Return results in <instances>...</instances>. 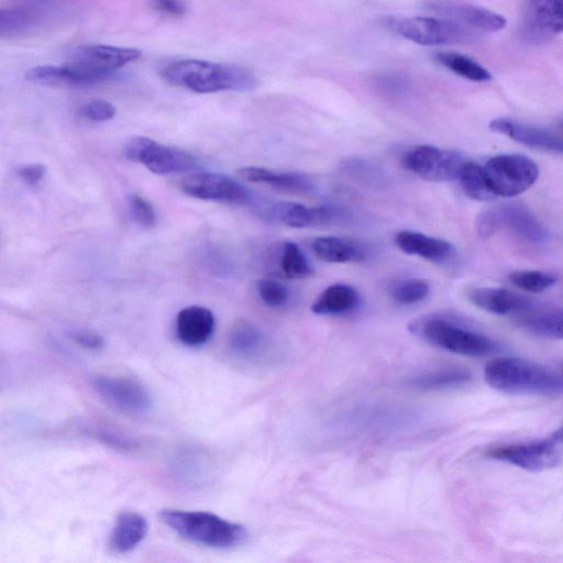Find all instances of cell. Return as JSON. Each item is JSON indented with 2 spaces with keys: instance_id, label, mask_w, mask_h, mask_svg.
<instances>
[{
  "instance_id": "1",
  "label": "cell",
  "mask_w": 563,
  "mask_h": 563,
  "mask_svg": "<svg viewBox=\"0 0 563 563\" xmlns=\"http://www.w3.org/2000/svg\"><path fill=\"white\" fill-rule=\"evenodd\" d=\"M484 378L494 389L512 395L563 394V362L545 365L520 357H497L484 368Z\"/></svg>"
},
{
  "instance_id": "2",
  "label": "cell",
  "mask_w": 563,
  "mask_h": 563,
  "mask_svg": "<svg viewBox=\"0 0 563 563\" xmlns=\"http://www.w3.org/2000/svg\"><path fill=\"white\" fill-rule=\"evenodd\" d=\"M161 75L170 85L197 93L247 91L257 84L254 74L244 67L195 58L173 62Z\"/></svg>"
},
{
  "instance_id": "3",
  "label": "cell",
  "mask_w": 563,
  "mask_h": 563,
  "mask_svg": "<svg viewBox=\"0 0 563 563\" xmlns=\"http://www.w3.org/2000/svg\"><path fill=\"white\" fill-rule=\"evenodd\" d=\"M161 520L180 538L213 549H231L247 539L245 527L208 511L164 509Z\"/></svg>"
},
{
  "instance_id": "4",
  "label": "cell",
  "mask_w": 563,
  "mask_h": 563,
  "mask_svg": "<svg viewBox=\"0 0 563 563\" xmlns=\"http://www.w3.org/2000/svg\"><path fill=\"white\" fill-rule=\"evenodd\" d=\"M409 330L434 346L463 356L482 357L499 350L490 338L442 317L419 318Z\"/></svg>"
},
{
  "instance_id": "5",
  "label": "cell",
  "mask_w": 563,
  "mask_h": 563,
  "mask_svg": "<svg viewBox=\"0 0 563 563\" xmlns=\"http://www.w3.org/2000/svg\"><path fill=\"white\" fill-rule=\"evenodd\" d=\"M486 456L530 472H541L563 463V426L543 439L489 449Z\"/></svg>"
},
{
  "instance_id": "6",
  "label": "cell",
  "mask_w": 563,
  "mask_h": 563,
  "mask_svg": "<svg viewBox=\"0 0 563 563\" xmlns=\"http://www.w3.org/2000/svg\"><path fill=\"white\" fill-rule=\"evenodd\" d=\"M388 31L420 45H443L470 41L475 33L446 18L390 16L383 20Z\"/></svg>"
},
{
  "instance_id": "7",
  "label": "cell",
  "mask_w": 563,
  "mask_h": 563,
  "mask_svg": "<svg viewBox=\"0 0 563 563\" xmlns=\"http://www.w3.org/2000/svg\"><path fill=\"white\" fill-rule=\"evenodd\" d=\"M123 154L156 175L196 172L200 168V161L194 154L146 136L129 139L123 146Z\"/></svg>"
},
{
  "instance_id": "8",
  "label": "cell",
  "mask_w": 563,
  "mask_h": 563,
  "mask_svg": "<svg viewBox=\"0 0 563 563\" xmlns=\"http://www.w3.org/2000/svg\"><path fill=\"white\" fill-rule=\"evenodd\" d=\"M483 169L496 197L518 196L529 189L539 177L536 162L520 154L494 156L485 163Z\"/></svg>"
},
{
  "instance_id": "9",
  "label": "cell",
  "mask_w": 563,
  "mask_h": 563,
  "mask_svg": "<svg viewBox=\"0 0 563 563\" xmlns=\"http://www.w3.org/2000/svg\"><path fill=\"white\" fill-rule=\"evenodd\" d=\"M483 238L507 228L523 239L540 243L547 239V231L534 214L522 203L509 202L484 211L476 222Z\"/></svg>"
},
{
  "instance_id": "10",
  "label": "cell",
  "mask_w": 563,
  "mask_h": 563,
  "mask_svg": "<svg viewBox=\"0 0 563 563\" xmlns=\"http://www.w3.org/2000/svg\"><path fill=\"white\" fill-rule=\"evenodd\" d=\"M179 188L185 195L205 201L242 206L253 200L241 183L214 172H194L180 180Z\"/></svg>"
},
{
  "instance_id": "11",
  "label": "cell",
  "mask_w": 563,
  "mask_h": 563,
  "mask_svg": "<svg viewBox=\"0 0 563 563\" xmlns=\"http://www.w3.org/2000/svg\"><path fill=\"white\" fill-rule=\"evenodd\" d=\"M464 163L465 159L459 153L429 144L412 147L401 161L407 170L429 181L457 179Z\"/></svg>"
},
{
  "instance_id": "12",
  "label": "cell",
  "mask_w": 563,
  "mask_h": 563,
  "mask_svg": "<svg viewBox=\"0 0 563 563\" xmlns=\"http://www.w3.org/2000/svg\"><path fill=\"white\" fill-rule=\"evenodd\" d=\"M97 394L113 408L130 415H142L152 407L148 390L126 377L97 375L91 380Z\"/></svg>"
},
{
  "instance_id": "13",
  "label": "cell",
  "mask_w": 563,
  "mask_h": 563,
  "mask_svg": "<svg viewBox=\"0 0 563 563\" xmlns=\"http://www.w3.org/2000/svg\"><path fill=\"white\" fill-rule=\"evenodd\" d=\"M140 57L137 48L96 44L78 48L69 63L107 81Z\"/></svg>"
},
{
  "instance_id": "14",
  "label": "cell",
  "mask_w": 563,
  "mask_h": 563,
  "mask_svg": "<svg viewBox=\"0 0 563 563\" xmlns=\"http://www.w3.org/2000/svg\"><path fill=\"white\" fill-rule=\"evenodd\" d=\"M442 18H446L464 26L473 33H493L503 30L506 19L486 8L461 2H437L430 5Z\"/></svg>"
},
{
  "instance_id": "15",
  "label": "cell",
  "mask_w": 563,
  "mask_h": 563,
  "mask_svg": "<svg viewBox=\"0 0 563 563\" xmlns=\"http://www.w3.org/2000/svg\"><path fill=\"white\" fill-rule=\"evenodd\" d=\"M271 214L285 225L296 229L330 224L345 216L342 209L334 206L310 207L289 201L273 206Z\"/></svg>"
},
{
  "instance_id": "16",
  "label": "cell",
  "mask_w": 563,
  "mask_h": 563,
  "mask_svg": "<svg viewBox=\"0 0 563 563\" xmlns=\"http://www.w3.org/2000/svg\"><path fill=\"white\" fill-rule=\"evenodd\" d=\"M489 128L527 146L563 154V139L547 129L508 118L493 120Z\"/></svg>"
},
{
  "instance_id": "17",
  "label": "cell",
  "mask_w": 563,
  "mask_h": 563,
  "mask_svg": "<svg viewBox=\"0 0 563 563\" xmlns=\"http://www.w3.org/2000/svg\"><path fill=\"white\" fill-rule=\"evenodd\" d=\"M468 300L482 310L499 316L523 317L533 310V302L521 295L500 288H472Z\"/></svg>"
},
{
  "instance_id": "18",
  "label": "cell",
  "mask_w": 563,
  "mask_h": 563,
  "mask_svg": "<svg viewBox=\"0 0 563 563\" xmlns=\"http://www.w3.org/2000/svg\"><path fill=\"white\" fill-rule=\"evenodd\" d=\"M216 329L213 312L202 306H188L179 310L175 320V333L185 345L197 347L207 343Z\"/></svg>"
},
{
  "instance_id": "19",
  "label": "cell",
  "mask_w": 563,
  "mask_h": 563,
  "mask_svg": "<svg viewBox=\"0 0 563 563\" xmlns=\"http://www.w3.org/2000/svg\"><path fill=\"white\" fill-rule=\"evenodd\" d=\"M394 241L405 254L419 256L433 263H445L455 253L454 246L450 242L417 231H399Z\"/></svg>"
},
{
  "instance_id": "20",
  "label": "cell",
  "mask_w": 563,
  "mask_h": 563,
  "mask_svg": "<svg viewBox=\"0 0 563 563\" xmlns=\"http://www.w3.org/2000/svg\"><path fill=\"white\" fill-rule=\"evenodd\" d=\"M25 78L34 84L54 87H85L103 82L100 78L71 63L60 66L42 65L30 68Z\"/></svg>"
},
{
  "instance_id": "21",
  "label": "cell",
  "mask_w": 563,
  "mask_h": 563,
  "mask_svg": "<svg viewBox=\"0 0 563 563\" xmlns=\"http://www.w3.org/2000/svg\"><path fill=\"white\" fill-rule=\"evenodd\" d=\"M239 176L250 183L263 184L290 194H309L314 185L306 175L279 172L258 166H245L238 170Z\"/></svg>"
},
{
  "instance_id": "22",
  "label": "cell",
  "mask_w": 563,
  "mask_h": 563,
  "mask_svg": "<svg viewBox=\"0 0 563 563\" xmlns=\"http://www.w3.org/2000/svg\"><path fill=\"white\" fill-rule=\"evenodd\" d=\"M526 20L534 37L563 33V0H528Z\"/></svg>"
},
{
  "instance_id": "23",
  "label": "cell",
  "mask_w": 563,
  "mask_h": 563,
  "mask_svg": "<svg viewBox=\"0 0 563 563\" xmlns=\"http://www.w3.org/2000/svg\"><path fill=\"white\" fill-rule=\"evenodd\" d=\"M147 532L148 523L144 516L135 511H122L115 519L109 543L113 551L128 553L144 540Z\"/></svg>"
},
{
  "instance_id": "24",
  "label": "cell",
  "mask_w": 563,
  "mask_h": 563,
  "mask_svg": "<svg viewBox=\"0 0 563 563\" xmlns=\"http://www.w3.org/2000/svg\"><path fill=\"white\" fill-rule=\"evenodd\" d=\"M311 247L314 255L325 263H357L366 258V250L361 243L344 238L319 236L312 241Z\"/></svg>"
},
{
  "instance_id": "25",
  "label": "cell",
  "mask_w": 563,
  "mask_h": 563,
  "mask_svg": "<svg viewBox=\"0 0 563 563\" xmlns=\"http://www.w3.org/2000/svg\"><path fill=\"white\" fill-rule=\"evenodd\" d=\"M358 302L360 296L354 287L336 283L319 294L311 305V311L321 316H338L353 311Z\"/></svg>"
},
{
  "instance_id": "26",
  "label": "cell",
  "mask_w": 563,
  "mask_h": 563,
  "mask_svg": "<svg viewBox=\"0 0 563 563\" xmlns=\"http://www.w3.org/2000/svg\"><path fill=\"white\" fill-rule=\"evenodd\" d=\"M228 343L231 352L243 360L260 357L264 346V336L260 329L252 322L236 320L228 335Z\"/></svg>"
},
{
  "instance_id": "27",
  "label": "cell",
  "mask_w": 563,
  "mask_h": 563,
  "mask_svg": "<svg viewBox=\"0 0 563 563\" xmlns=\"http://www.w3.org/2000/svg\"><path fill=\"white\" fill-rule=\"evenodd\" d=\"M472 378V373L466 368L449 366L412 377L409 384L417 389L435 390L461 387L467 385Z\"/></svg>"
},
{
  "instance_id": "28",
  "label": "cell",
  "mask_w": 563,
  "mask_h": 563,
  "mask_svg": "<svg viewBox=\"0 0 563 563\" xmlns=\"http://www.w3.org/2000/svg\"><path fill=\"white\" fill-rule=\"evenodd\" d=\"M434 58L439 64L465 79L476 82L492 79L490 73L468 56L454 52H440Z\"/></svg>"
},
{
  "instance_id": "29",
  "label": "cell",
  "mask_w": 563,
  "mask_h": 563,
  "mask_svg": "<svg viewBox=\"0 0 563 563\" xmlns=\"http://www.w3.org/2000/svg\"><path fill=\"white\" fill-rule=\"evenodd\" d=\"M457 180L465 195L472 199L489 201L496 197L488 184L483 166L476 163L465 161Z\"/></svg>"
},
{
  "instance_id": "30",
  "label": "cell",
  "mask_w": 563,
  "mask_h": 563,
  "mask_svg": "<svg viewBox=\"0 0 563 563\" xmlns=\"http://www.w3.org/2000/svg\"><path fill=\"white\" fill-rule=\"evenodd\" d=\"M521 323L529 331L552 339L563 340V308L529 312L521 317Z\"/></svg>"
},
{
  "instance_id": "31",
  "label": "cell",
  "mask_w": 563,
  "mask_h": 563,
  "mask_svg": "<svg viewBox=\"0 0 563 563\" xmlns=\"http://www.w3.org/2000/svg\"><path fill=\"white\" fill-rule=\"evenodd\" d=\"M38 21L37 13L29 8H8L0 11L1 36H16L27 33Z\"/></svg>"
},
{
  "instance_id": "32",
  "label": "cell",
  "mask_w": 563,
  "mask_h": 563,
  "mask_svg": "<svg viewBox=\"0 0 563 563\" xmlns=\"http://www.w3.org/2000/svg\"><path fill=\"white\" fill-rule=\"evenodd\" d=\"M279 267L283 274L288 278H305L312 274V267L306 255L300 247L291 241H286L282 244Z\"/></svg>"
},
{
  "instance_id": "33",
  "label": "cell",
  "mask_w": 563,
  "mask_h": 563,
  "mask_svg": "<svg viewBox=\"0 0 563 563\" xmlns=\"http://www.w3.org/2000/svg\"><path fill=\"white\" fill-rule=\"evenodd\" d=\"M430 292V285L422 278H407L394 283L389 287L391 298L404 305L422 301Z\"/></svg>"
},
{
  "instance_id": "34",
  "label": "cell",
  "mask_w": 563,
  "mask_h": 563,
  "mask_svg": "<svg viewBox=\"0 0 563 563\" xmlns=\"http://www.w3.org/2000/svg\"><path fill=\"white\" fill-rule=\"evenodd\" d=\"M509 280L525 291L540 292L553 286L556 278L540 271H516L509 275Z\"/></svg>"
},
{
  "instance_id": "35",
  "label": "cell",
  "mask_w": 563,
  "mask_h": 563,
  "mask_svg": "<svg viewBox=\"0 0 563 563\" xmlns=\"http://www.w3.org/2000/svg\"><path fill=\"white\" fill-rule=\"evenodd\" d=\"M256 289L261 300L272 308L284 306L290 296L285 285L272 278L260 279Z\"/></svg>"
},
{
  "instance_id": "36",
  "label": "cell",
  "mask_w": 563,
  "mask_h": 563,
  "mask_svg": "<svg viewBox=\"0 0 563 563\" xmlns=\"http://www.w3.org/2000/svg\"><path fill=\"white\" fill-rule=\"evenodd\" d=\"M128 208L134 222L142 228L151 229L156 224V212L152 203L144 197L132 194L128 197Z\"/></svg>"
},
{
  "instance_id": "37",
  "label": "cell",
  "mask_w": 563,
  "mask_h": 563,
  "mask_svg": "<svg viewBox=\"0 0 563 563\" xmlns=\"http://www.w3.org/2000/svg\"><path fill=\"white\" fill-rule=\"evenodd\" d=\"M115 107L104 99H93L80 108V115L92 122H106L115 117Z\"/></svg>"
},
{
  "instance_id": "38",
  "label": "cell",
  "mask_w": 563,
  "mask_h": 563,
  "mask_svg": "<svg viewBox=\"0 0 563 563\" xmlns=\"http://www.w3.org/2000/svg\"><path fill=\"white\" fill-rule=\"evenodd\" d=\"M46 170L45 165L41 163H32L19 167L16 174L25 185L34 187L45 177Z\"/></svg>"
},
{
  "instance_id": "39",
  "label": "cell",
  "mask_w": 563,
  "mask_h": 563,
  "mask_svg": "<svg viewBox=\"0 0 563 563\" xmlns=\"http://www.w3.org/2000/svg\"><path fill=\"white\" fill-rule=\"evenodd\" d=\"M153 8L167 16H181L186 13L184 0H151Z\"/></svg>"
},
{
  "instance_id": "40",
  "label": "cell",
  "mask_w": 563,
  "mask_h": 563,
  "mask_svg": "<svg viewBox=\"0 0 563 563\" xmlns=\"http://www.w3.org/2000/svg\"><path fill=\"white\" fill-rule=\"evenodd\" d=\"M70 336L77 344L88 350H99L104 344L103 338L92 331H75Z\"/></svg>"
}]
</instances>
